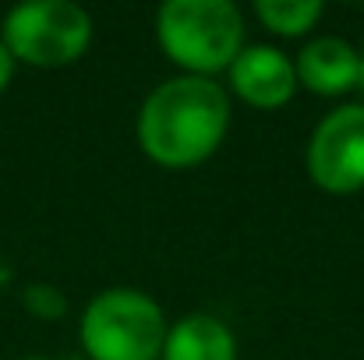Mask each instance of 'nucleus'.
<instances>
[{
	"label": "nucleus",
	"mask_w": 364,
	"mask_h": 360,
	"mask_svg": "<svg viewBox=\"0 0 364 360\" xmlns=\"http://www.w3.org/2000/svg\"><path fill=\"white\" fill-rule=\"evenodd\" d=\"M11 78H14V57H11V50L4 46V39H0V92L11 85Z\"/></svg>",
	"instance_id": "9b49d317"
},
{
	"label": "nucleus",
	"mask_w": 364,
	"mask_h": 360,
	"mask_svg": "<svg viewBox=\"0 0 364 360\" xmlns=\"http://www.w3.org/2000/svg\"><path fill=\"white\" fill-rule=\"evenodd\" d=\"M308 173L329 195H354L364 187V107L333 110L308 141Z\"/></svg>",
	"instance_id": "39448f33"
},
{
	"label": "nucleus",
	"mask_w": 364,
	"mask_h": 360,
	"mask_svg": "<svg viewBox=\"0 0 364 360\" xmlns=\"http://www.w3.org/2000/svg\"><path fill=\"white\" fill-rule=\"evenodd\" d=\"M163 360H237V339L213 315H184L166 332Z\"/></svg>",
	"instance_id": "6e6552de"
},
{
	"label": "nucleus",
	"mask_w": 364,
	"mask_h": 360,
	"mask_svg": "<svg viewBox=\"0 0 364 360\" xmlns=\"http://www.w3.org/2000/svg\"><path fill=\"white\" fill-rule=\"evenodd\" d=\"M156 39L184 75L213 78L244 50V18L230 0H166L156 14Z\"/></svg>",
	"instance_id": "f03ea898"
},
{
	"label": "nucleus",
	"mask_w": 364,
	"mask_h": 360,
	"mask_svg": "<svg viewBox=\"0 0 364 360\" xmlns=\"http://www.w3.org/2000/svg\"><path fill=\"white\" fill-rule=\"evenodd\" d=\"M25 304H28V311L39 315V318H60V315L68 311L64 293H60L57 286H46V283L28 286V290H25Z\"/></svg>",
	"instance_id": "9d476101"
},
{
	"label": "nucleus",
	"mask_w": 364,
	"mask_h": 360,
	"mask_svg": "<svg viewBox=\"0 0 364 360\" xmlns=\"http://www.w3.org/2000/svg\"><path fill=\"white\" fill-rule=\"evenodd\" d=\"M322 0H258L255 18L276 36H304L322 18Z\"/></svg>",
	"instance_id": "1a4fd4ad"
},
{
	"label": "nucleus",
	"mask_w": 364,
	"mask_h": 360,
	"mask_svg": "<svg viewBox=\"0 0 364 360\" xmlns=\"http://www.w3.org/2000/svg\"><path fill=\"white\" fill-rule=\"evenodd\" d=\"M89 43L92 18L71 0H28L4 18V46L32 67H68L85 57Z\"/></svg>",
	"instance_id": "20e7f679"
},
{
	"label": "nucleus",
	"mask_w": 364,
	"mask_h": 360,
	"mask_svg": "<svg viewBox=\"0 0 364 360\" xmlns=\"http://www.w3.org/2000/svg\"><path fill=\"white\" fill-rule=\"evenodd\" d=\"M25 360H46V357H25Z\"/></svg>",
	"instance_id": "ddd939ff"
},
{
	"label": "nucleus",
	"mask_w": 364,
	"mask_h": 360,
	"mask_svg": "<svg viewBox=\"0 0 364 360\" xmlns=\"http://www.w3.org/2000/svg\"><path fill=\"white\" fill-rule=\"evenodd\" d=\"M230 96L220 82L198 75H177L149 92L138 114L141 152L166 166L188 170L205 163L227 138Z\"/></svg>",
	"instance_id": "f257e3e1"
},
{
	"label": "nucleus",
	"mask_w": 364,
	"mask_h": 360,
	"mask_svg": "<svg viewBox=\"0 0 364 360\" xmlns=\"http://www.w3.org/2000/svg\"><path fill=\"white\" fill-rule=\"evenodd\" d=\"M166 332L163 307L138 290H107L82 315V347L92 360H159Z\"/></svg>",
	"instance_id": "7ed1b4c3"
},
{
	"label": "nucleus",
	"mask_w": 364,
	"mask_h": 360,
	"mask_svg": "<svg viewBox=\"0 0 364 360\" xmlns=\"http://www.w3.org/2000/svg\"><path fill=\"white\" fill-rule=\"evenodd\" d=\"M294 71H297V85H304L308 92L343 96V92L358 89L361 53L340 36H318L297 53Z\"/></svg>",
	"instance_id": "0eeeda50"
},
{
	"label": "nucleus",
	"mask_w": 364,
	"mask_h": 360,
	"mask_svg": "<svg viewBox=\"0 0 364 360\" xmlns=\"http://www.w3.org/2000/svg\"><path fill=\"white\" fill-rule=\"evenodd\" d=\"M358 89L364 92V53H361V75H358Z\"/></svg>",
	"instance_id": "f8f14e48"
},
{
	"label": "nucleus",
	"mask_w": 364,
	"mask_h": 360,
	"mask_svg": "<svg viewBox=\"0 0 364 360\" xmlns=\"http://www.w3.org/2000/svg\"><path fill=\"white\" fill-rule=\"evenodd\" d=\"M227 71L230 89L255 110H279L297 92L294 60L276 46H244Z\"/></svg>",
	"instance_id": "423d86ee"
}]
</instances>
